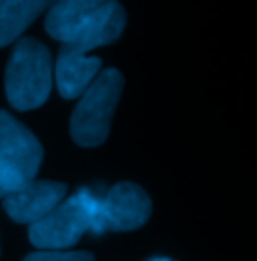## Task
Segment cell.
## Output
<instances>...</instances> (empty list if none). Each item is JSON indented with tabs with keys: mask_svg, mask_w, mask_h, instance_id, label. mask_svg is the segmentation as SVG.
Here are the masks:
<instances>
[{
	"mask_svg": "<svg viewBox=\"0 0 257 261\" xmlns=\"http://www.w3.org/2000/svg\"><path fill=\"white\" fill-rule=\"evenodd\" d=\"M46 33L66 48L87 55L117 40L125 29V10L117 2L74 0L55 2L46 14Z\"/></svg>",
	"mask_w": 257,
	"mask_h": 261,
	"instance_id": "1",
	"label": "cell"
},
{
	"mask_svg": "<svg viewBox=\"0 0 257 261\" xmlns=\"http://www.w3.org/2000/svg\"><path fill=\"white\" fill-rule=\"evenodd\" d=\"M102 193L81 189L79 193L61 201L46 217L29 229L31 243L38 249L68 251L87 231L100 233L98 207Z\"/></svg>",
	"mask_w": 257,
	"mask_h": 261,
	"instance_id": "2",
	"label": "cell"
},
{
	"mask_svg": "<svg viewBox=\"0 0 257 261\" xmlns=\"http://www.w3.org/2000/svg\"><path fill=\"white\" fill-rule=\"evenodd\" d=\"M6 98L18 111H31L46 102L53 89L50 50L34 40L22 38L6 65Z\"/></svg>",
	"mask_w": 257,
	"mask_h": 261,
	"instance_id": "3",
	"label": "cell"
},
{
	"mask_svg": "<svg viewBox=\"0 0 257 261\" xmlns=\"http://www.w3.org/2000/svg\"><path fill=\"white\" fill-rule=\"evenodd\" d=\"M121 91L123 76L115 68L102 70L85 91L70 119V135L81 147H96L107 141Z\"/></svg>",
	"mask_w": 257,
	"mask_h": 261,
	"instance_id": "4",
	"label": "cell"
},
{
	"mask_svg": "<svg viewBox=\"0 0 257 261\" xmlns=\"http://www.w3.org/2000/svg\"><path fill=\"white\" fill-rule=\"evenodd\" d=\"M40 163L38 139L12 115L0 111V189L4 197L34 181Z\"/></svg>",
	"mask_w": 257,
	"mask_h": 261,
	"instance_id": "5",
	"label": "cell"
},
{
	"mask_svg": "<svg viewBox=\"0 0 257 261\" xmlns=\"http://www.w3.org/2000/svg\"><path fill=\"white\" fill-rule=\"evenodd\" d=\"M151 199L135 183H117L100 197L98 225L105 231H133L151 215Z\"/></svg>",
	"mask_w": 257,
	"mask_h": 261,
	"instance_id": "6",
	"label": "cell"
},
{
	"mask_svg": "<svg viewBox=\"0 0 257 261\" xmlns=\"http://www.w3.org/2000/svg\"><path fill=\"white\" fill-rule=\"evenodd\" d=\"M66 195V185L57 181H31L22 189L4 197V211L16 223L34 225L46 217Z\"/></svg>",
	"mask_w": 257,
	"mask_h": 261,
	"instance_id": "7",
	"label": "cell"
},
{
	"mask_svg": "<svg viewBox=\"0 0 257 261\" xmlns=\"http://www.w3.org/2000/svg\"><path fill=\"white\" fill-rule=\"evenodd\" d=\"M100 70V59L63 46L57 61V87L64 98H76L95 83Z\"/></svg>",
	"mask_w": 257,
	"mask_h": 261,
	"instance_id": "8",
	"label": "cell"
},
{
	"mask_svg": "<svg viewBox=\"0 0 257 261\" xmlns=\"http://www.w3.org/2000/svg\"><path fill=\"white\" fill-rule=\"evenodd\" d=\"M46 8V2H0V46L16 40Z\"/></svg>",
	"mask_w": 257,
	"mask_h": 261,
	"instance_id": "9",
	"label": "cell"
},
{
	"mask_svg": "<svg viewBox=\"0 0 257 261\" xmlns=\"http://www.w3.org/2000/svg\"><path fill=\"white\" fill-rule=\"evenodd\" d=\"M24 261H95L87 251H53V249H38L36 253L27 255Z\"/></svg>",
	"mask_w": 257,
	"mask_h": 261,
	"instance_id": "10",
	"label": "cell"
},
{
	"mask_svg": "<svg viewBox=\"0 0 257 261\" xmlns=\"http://www.w3.org/2000/svg\"><path fill=\"white\" fill-rule=\"evenodd\" d=\"M151 261H173V259H167V257H155V259H151Z\"/></svg>",
	"mask_w": 257,
	"mask_h": 261,
	"instance_id": "11",
	"label": "cell"
},
{
	"mask_svg": "<svg viewBox=\"0 0 257 261\" xmlns=\"http://www.w3.org/2000/svg\"><path fill=\"white\" fill-rule=\"evenodd\" d=\"M0 197H4V191H2V189H0Z\"/></svg>",
	"mask_w": 257,
	"mask_h": 261,
	"instance_id": "12",
	"label": "cell"
}]
</instances>
